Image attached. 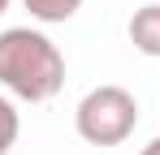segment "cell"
Returning a JSON list of instances; mask_svg holds the SVG:
<instances>
[{
	"label": "cell",
	"mask_w": 160,
	"mask_h": 155,
	"mask_svg": "<svg viewBox=\"0 0 160 155\" xmlns=\"http://www.w3.org/2000/svg\"><path fill=\"white\" fill-rule=\"evenodd\" d=\"M4 9H9V0H0V13H4Z\"/></svg>",
	"instance_id": "52a82bcc"
},
{
	"label": "cell",
	"mask_w": 160,
	"mask_h": 155,
	"mask_svg": "<svg viewBox=\"0 0 160 155\" xmlns=\"http://www.w3.org/2000/svg\"><path fill=\"white\" fill-rule=\"evenodd\" d=\"M138 125V99L126 86H95L87 91L74 112V129L91 147H121Z\"/></svg>",
	"instance_id": "7a4b0ae2"
},
{
	"label": "cell",
	"mask_w": 160,
	"mask_h": 155,
	"mask_svg": "<svg viewBox=\"0 0 160 155\" xmlns=\"http://www.w3.org/2000/svg\"><path fill=\"white\" fill-rule=\"evenodd\" d=\"M18 134H22V116H18V108L0 95V155L13 151V142H18Z\"/></svg>",
	"instance_id": "5b68a950"
},
{
	"label": "cell",
	"mask_w": 160,
	"mask_h": 155,
	"mask_svg": "<svg viewBox=\"0 0 160 155\" xmlns=\"http://www.w3.org/2000/svg\"><path fill=\"white\" fill-rule=\"evenodd\" d=\"M22 4L30 9L35 22H48V26L52 22H69V17L82 9V0H22Z\"/></svg>",
	"instance_id": "277c9868"
},
{
	"label": "cell",
	"mask_w": 160,
	"mask_h": 155,
	"mask_svg": "<svg viewBox=\"0 0 160 155\" xmlns=\"http://www.w3.org/2000/svg\"><path fill=\"white\" fill-rule=\"evenodd\" d=\"M138 155H160V138H152V142H147V147H143Z\"/></svg>",
	"instance_id": "8992f818"
},
{
	"label": "cell",
	"mask_w": 160,
	"mask_h": 155,
	"mask_svg": "<svg viewBox=\"0 0 160 155\" xmlns=\"http://www.w3.org/2000/svg\"><path fill=\"white\" fill-rule=\"evenodd\" d=\"M130 43H134V52H143V56H160V0L134 9V17H130Z\"/></svg>",
	"instance_id": "3957f363"
},
{
	"label": "cell",
	"mask_w": 160,
	"mask_h": 155,
	"mask_svg": "<svg viewBox=\"0 0 160 155\" xmlns=\"http://www.w3.org/2000/svg\"><path fill=\"white\" fill-rule=\"evenodd\" d=\"M0 86L26 103H48L65 86V56L43 30H0Z\"/></svg>",
	"instance_id": "6da1fadb"
}]
</instances>
